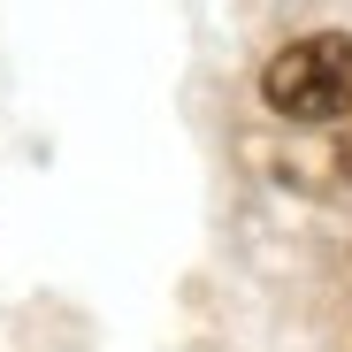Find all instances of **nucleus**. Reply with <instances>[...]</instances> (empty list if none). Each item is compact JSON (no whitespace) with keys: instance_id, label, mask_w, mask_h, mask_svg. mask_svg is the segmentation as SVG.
<instances>
[{"instance_id":"f257e3e1","label":"nucleus","mask_w":352,"mask_h":352,"mask_svg":"<svg viewBox=\"0 0 352 352\" xmlns=\"http://www.w3.org/2000/svg\"><path fill=\"white\" fill-rule=\"evenodd\" d=\"M261 92L291 123H344L352 115V31H322V38L283 46L261 77Z\"/></svg>"}]
</instances>
